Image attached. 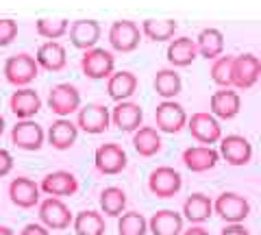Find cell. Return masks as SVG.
I'll list each match as a JSON object with an SVG mask.
<instances>
[{"label": "cell", "instance_id": "obj_1", "mask_svg": "<svg viewBox=\"0 0 261 235\" xmlns=\"http://www.w3.org/2000/svg\"><path fill=\"white\" fill-rule=\"evenodd\" d=\"M39 68L35 63V57H31L29 53L11 55L5 61V79L7 83H11L15 87H27L29 83L37 79Z\"/></svg>", "mask_w": 261, "mask_h": 235}, {"label": "cell", "instance_id": "obj_2", "mask_svg": "<svg viewBox=\"0 0 261 235\" xmlns=\"http://www.w3.org/2000/svg\"><path fill=\"white\" fill-rule=\"evenodd\" d=\"M214 214L226 224H242L250 216V202L238 192H222L214 200Z\"/></svg>", "mask_w": 261, "mask_h": 235}, {"label": "cell", "instance_id": "obj_3", "mask_svg": "<svg viewBox=\"0 0 261 235\" xmlns=\"http://www.w3.org/2000/svg\"><path fill=\"white\" fill-rule=\"evenodd\" d=\"M259 74H261L259 57H255L252 53H244V55L233 57L231 76H228L233 87H238V90H250V87L259 81Z\"/></svg>", "mask_w": 261, "mask_h": 235}, {"label": "cell", "instance_id": "obj_4", "mask_svg": "<svg viewBox=\"0 0 261 235\" xmlns=\"http://www.w3.org/2000/svg\"><path fill=\"white\" fill-rule=\"evenodd\" d=\"M72 212L61 198L48 196L39 200V224L46 226L48 231H63L72 224Z\"/></svg>", "mask_w": 261, "mask_h": 235}, {"label": "cell", "instance_id": "obj_5", "mask_svg": "<svg viewBox=\"0 0 261 235\" xmlns=\"http://www.w3.org/2000/svg\"><path fill=\"white\" fill-rule=\"evenodd\" d=\"M113 68H116V57L105 48H89L81 57V70L87 79H109L113 74Z\"/></svg>", "mask_w": 261, "mask_h": 235}, {"label": "cell", "instance_id": "obj_6", "mask_svg": "<svg viewBox=\"0 0 261 235\" xmlns=\"http://www.w3.org/2000/svg\"><path fill=\"white\" fill-rule=\"evenodd\" d=\"M183 188V176L170 166H159L148 174V190L157 198H172Z\"/></svg>", "mask_w": 261, "mask_h": 235}, {"label": "cell", "instance_id": "obj_7", "mask_svg": "<svg viewBox=\"0 0 261 235\" xmlns=\"http://www.w3.org/2000/svg\"><path fill=\"white\" fill-rule=\"evenodd\" d=\"M94 164H96V170L100 174H107V176H113V174H120L122 170L126 168L128 164V157L124 148L116 142H107V144H100L94 152Z\"/></svg>", "mask_w": 261, "mask_h": 235}, {"label": "cell", "instance_id": "obj_8", "mask_svg": "<svg viewBox=\"0 0 261 235\" xmlns=\"http://www.w3.org/2000/svg\"><path fill=\"white\" fill-rule=\"evenodd\" d=\"M48 107H50L55 116L68 118L81 109V92L76 90V85H72V83L55 85L50 94H48Z\"/></svg>", "mask_w": 261, "mask_h": 235}, {"label": "cell", "instance_id": "obj_9", "mask_svg": "<svg viewBox=\"0 0 261 235\" xmlns=\"http://www.w3.org/2000/svg\"><path fill=\"white\" fill-rule=\"evenodd\" d=\"M185 126L190 128V135L194 140L202 146H211L220 142V137H222V128H220L218 118H214L211 113H205V111H198L192 118H187Z\"/></svg>", "mask_w": 261, "mask_h": 235}, {"label": "cell", "instance_id": "obj_10", "mask_svg": "<svg viewBox=\"0 0 261 235\" xmlns=\"http://www.w3.org/2000/svg\"><path fill=\"white\" fill-rule=\"evenodd\" d=\"M111 124V116H109V109L100 102H89L85 107L79 109V116H76V128L85 131L89 135H100L109 128Z\"/></svg>", "mask_w": 261, "mask_h": 235}, {"label": "cell", "instance_id": "obj_11", "mask_svg": "<svg viewBox=\"0 0 261 235\" xmlns=\"http://www.w3.org/2000/svg\"><path fill=\"white\" fill-rule=\"evenodd\" d=\"M142 42V31L133 20H118L109 29V44L118 53L135 50Z\"/></svg>", "mask_w": 261, "mask_h": 235}, {"label": "cell", "instance_id": "obj_12", "mask_svg": "<svg viewBox=\"0 0 261 235\" xmlns=\"http://www.w3.org/2000/svg\"><path fill=\"white\" fill-rule=\"evenodd\" d=\"M154 122H157V131L178 133L187 124V113L181 102L163 100L157 105V109H154Z\"/></svg>", "mask_w": 261, "mask_h": 235}, {"label": "cell", "instance_id": "obj_13", "mask_svg": "<svg viewBox=\"0 0 261 235\" xmlns=\"http://www.w3.org/2000/svg\"><path fill=\"white\" fill-rule=\"evenodd\" d=\"M218 155L222 157L228 166H246V164H250V159H252V144L244 135L220 137Z\"/></svg>", "mask_w": 261, "mask_h": 235}, {"label": "cell", "instance_id": "obj_14", "mask_svg": "<svg viewBox=\"0 0 261 235\" xmlns=\"http://www.w3.org/2000/svg\"><path fill=\"white\" fill-rule=\"evenodd\" d=\"M44 140H46L44 128L37 122H33V120H20V122L11 128V144L18 146L20 150L35 152L44 146Z\"/></svg>", "mask_w": 261, "mask_h": 235}, {"label": "cell", "instance_id": "obj_15", "mask_svg": "<svg viewBox=\"0 0 261 235\" xmlns=\"http://www.w3.org/2000/svg\"><path fill=\"white\" fill-rule=\"evenodd\" d=\"M39 192H44L53 198L74 196L79 192V179L72 172H68V170H55V172H48L42 179Z\"/></svg>", "mask_w": 261, "mask_h": 235}, {"label": "cell", "instance_id": "obj_16", "mask_svg": "<svg viewBox=\"0 0 261 235\" xmlns=\"http://www.w3.org/2000/svg\"><path fill=\"white\" fill-rule=\"evenodd\" d=\"M109 116H111L113 126H118L120 131L130 133V131H137V128L142 126L144 111H142L140 105L133 102V100H122L109 111Z\"/></svg>", "mask_w": 261, "mask_h": 235}, {"label": "cell", "instance_id": "obj_17", "mask_svg": "<svg viewBox=\"0 0 261 235\" xmlns=\"http://www.w3.org/2000/svg\"><path fill=\"white\" fill-rule=\"evenodd\" d=\"M220 161V155L216 148L211 146H190V148L183 150V164L190 172H207V170H214Z\"/></svg>", "mask_w": 261, "mask_h": 235}, {"label": "cell", "instance_id": "obj_18", "mask_svg": "<svg viewBox=\"0 0 261 235\" xmlns=\"http://www.w3.org/2000/svg\"><path fill=\"white\" fill-rule=\"evenodd\" d=\"M209 107H211V116H214V118L233 120L240 113L242 98H240L238 92L231 90V87H222V90H218V92L211 94Z\"/></svg>", "mask_w": 261, "mask_h": 235}, {"label": "cell", "instance_id": "obj_19", "mask_svg": "<svg viewBox=\"0 0 261 235\" xmlns=\"http://www.w3.org/2000/svg\"><path fill=\"white\" fill-rule=\"evenodd\" d=\"M39 185L29 176H18L9 183V198L20 209H33L39 205Z\"/></svg>", "mask_w": 261, "mask_h": 235}, {"label": "cell", "instance_id": "obj_20", "mask_svg": "<svg viewBox=\"0 0 261 235\" xmlns=\"http://www.w3.org/2000/svg\"><path fill=\"white\" fill-rule=\"evenodd\" d=\"M9 109L13 111L15 118L31 120L39 109H42V98H39V94L35 90H31V87H20V90H15L11 94Z\"/></svg>", "mask_w": 261, "mask_h": 235}, {"label": "cell", "instance_id": "obj_21", "mask_svg": "<svg viewBox=\"0 0 261 235\" xmlns=\"http://www.w3.org/2000/svg\"><path fill=\"white\" fill-rule=\"evenodd\" d=\"M68 33L72 46L89 50V48H96L98 39H100V24L96 20H74L68 27Z\"/></svg>", "mask_w": 261, "mask_h": 235}, {"label": "cell", "instance_id": "obj_22", "mask_svg": "<svg viewBox=\"0 0 261 235\" xmlns=\"http://www.w3.org/2000/svg\"><path fill=\"white\" fill-rule=\"evenodd\" d=\"M214 216V200L207 194H190L183 202V220L192 222V224H202Z\"/></svg>", "mask_w": 261, "mask_h": 235}, {"label": "cell", "instance_id": "obj_23", "mask_svg": "<svg viewBox=\"0 0 261 235\" xmlns=\"http://www.w3.org/2000/svg\"><path fill=\"white\" fill-rule=\"evenodd\" d=\"M48 144L57 150H70L72 146L76 144V137H79V128L74 122H70L68 118H59L48 126Z\"/></svg>", "mask_w": 261, "mask_h": 235}, {"label": "cell", "instance_id": "obj_24", "mask_svg": "<svg viewBox=\"0 0 261 235\" xmlns=\"http://www.w3.org/2000/svg\"><path fill=\"white\" fill-rule=\"evenodd\" d=\"M183 216L172 209H161L152 214L148 220V233L152 235H181L183 233Z\"/></svg>", "mask_w": 261, "mask_h": 235}, {"label": "cell", "instance_id": "obj_25", "mask_svg": "<svg viewBox=\"0 0 261 235\" xmlns=\"http://www.w3.org/2000/svg\"><path fill=\"white\" fill-rule=\"evenodd\" d=\"M35 63L37 68H44L48 72H59L68 63V55H65V48L59 42H46L37 48Z\"/></svg>", "mask_w": 261, "mask_h": 235}, {"label": "cell", "instance_id": "obj_26", "mask_svg": "<svg viewBox=\"0 0 261 235\" xmlns=\"http://www.w3.org/2000/svg\"><path fill=\"white\" fill-rule=\"evenodd\" d=\"M135 92H137V76L133 72L120 70V72H113V74L107 79V94L116 102L128 100Z\"/></svg>", "mask_w": 261, "mask_h": 235}, {"label": "cell", "instance_id": "obj_27", "mask_svg": "<svg viewBox=\"0 0 261 235\" xmlns=\"http://www.w3.org/2000/svg\"><path fill=\"white\" fill-rule=\"evenodd\" d=\"M194 44H196V53H198L200 57H205V59H218L220 55L224 53V35H222V31H218V29H202L198 37L194 39Z\"/></svg>", "mask_w": 261, "mask_h": 235}, {"label": "cell", "instance_id": "obj_28", "mask_svg": "<svg viewBox=\"0 0 261 235\" xmlns=\"http://www.w3.org/2000/svg\"><path fill=\"white\" fill-rule=\"evenodd\" d=\"M168 61H170V66H174V68H185V66H190V63L198 57V53H196V44H194V39L192 37H187V35H181V37H176L170 42L168 46Z\"/></svg>", "mask_w": 261, "mask_h": 235}, {"label": "cell", "instance_id": "obj_29", "mask_svg": "<svg viewBox=\"0 0 261 235\" xmlns=\"http://www.w3.org/2000/svg\"><path fill=\"white\" fill-rule=\"evenodd\" d=\"M133 148L142 157H154L161 150V135L154 126H140L133 131Z\"/></svg>", "mask_w": 261, "mask_h": 235}, {"label": "cell", "instance_id": "obj_30", "mask_svg": "<svg viewBox=\"0 0 261 235\" xmlns=\"http://www.w3.org/2000/svg\"><path fill=\"white\" fill-rule=\"evenodd\" d=\"M154 92H157V96H161L163 100H174L178 92H181V76H178V72L172 70V68H163L159 70L157 74H154Z\"/></svg>", "mask_w": 261, "mask_h": 235}, {"label": "cell", "instance_id": "obj_31", "mask_svg": "<svg viewBox=\"0 0 261 235\" xmlns=\"http://www.w3.org/2000/svg\"><path fill=\"white\" fill-rule=\"evenodd\" d=\"M72 226H74L76 235H105V231H107L102 214L92 212V209L79 212L72 218Z\"/></svg>", "mask_w": 261, "mask_h": 235}, {"label": "cell", "instance_id": "obj_32", "mask_svg": "<svg viewBox=\"0 0 261 235\" xmlns=\"http://www.w3.org/2000/svg\"><path fill=\"white\" fill-rule=\"evenodd\" d=\"M126 209V192L122 188H116V185H111V188H105L100 192V212L109 218H118L124 214Z\"/></svg>", "mask_w": 261, "mask_h": 235}, {"label": "cell", "instance_id": "obj_33", "mask_svg": "<svg viewBox=\"0 0 261 235\" xmlns=\"http://www.w3.org/2000/svg\"><path fill=\"white\" fill-rule=\"evenodd\" d=\"M178 29L176 20H144L142 22V35L150 42H168L172 39Z\"/></svg>", "mask_w": 261, "mask_h": 235}, {"label": "cell", "instance_id": "obj_34", "mask_svg": "<svg viewBox=\"0 0 261 235\" xmlns=\"http://www.w3.org/2000/svg\"><path fill=\"white\" fill-rule=\"evenodd\" d=\"M118 233L120 235H146L148 220L140 212H124L118 216Z\"/></svg>", "mask_w": 261, "mask_h": 235}, {"label": "cell", "instance_id": "obj_35", "mask_svg": "<svg viewBox=\"0 0 261 235\" xmlns=\"http://www.w3.org/2000/svg\"><path fill=\"white\" fill-rule=\"evenodd\" d=\"M68 27H70V22L63 20V18H57V20L55 18H42V20L35 22L37 35L44 37V39H50V42L63 37L65 33H68Z\"/></svg>", "mask_w": 261, "mask_h": 235}, {"label": "cell", "instance_id": "obj_36", "mask_svg": "<svg viewBox=\"0 0 261 235\" xmlns=\"http://www.w3.org/2000/svg\"><path fill=\"white\" fill-rule=\"evenodd\" d=\"M231 61H233V55H220L218 59H214L211 63V79L214 83L220 87H231Z\"/></svg>", "mask_w": 261, "mask_h": 235}, {"label": "cell", "instance_id": "obj_37", "mask_svg": "<svg viewBox=\"0 0 261 235\" xmlns=\"http://www.w3.org/2000/svg\"><path fill=\"white\" fill-rule=\"evenodd\" d=\"M18 37V22L11 18H0V46H9Z\"/></svg>", "mask_w": 261, "mask_h": 235}, {"label": "cell", "instance_id": "obj_38", "mask_svg": "<svg viewBox=\"0 0 261 235\" xmlns=\"http://www.w3.org/2000/svg\"><path fill=\"white\" fill-rule=\"evenodd\" d=\"M13 170V157L7 148H0V179L7 176Z\"/></svg>", "mask_w": 261, "mask_h": 235}, {"label": "cell", "instance_id": "obj_39", "mask_svg": "<svg viewBox=\"0 0 261 235\" xmlns=\"http://www.w3.org/2000/svg\"><path fill=\"white\" fill-rule=\"evenodd\" d=\"M20 235H50V233H48V229H46V226H42V224L29 222V224L20 231Z\"/></svg>", "mask_w": 261, "mask_h": 235}, {"label": "cell", "instance_id": "obj_40", "mask_svg": "<svg viewBox=\"0 0 261 235\" xmlns=\"http://www.w3.org/2000/svg\"><path fill=\"white\" fill-rule=\"evenodd\" d=\"M220 235H250V231L244 224H226Z\"/></svg>", "mask_w": 261, "mask_h": 235}, {"label": "cell", "instance_id": "obj_41", "mask_svg": "<svg viewBox=\"0 0 261 235\" xmlns=\"http://www.w3.org/2000/svg\"><path fill=\"white\" fill-rule=\"evenodd\" d=\"M181 235H209V231L202 229V226H198V224H194V226H190L187 231H183Z\"/></svg>", "mask_w": 261, "mask_h": 235}, {"label": "cell", "instance_id": "obj_42", "mask_svg": "<svg viewBox=\"0 0 261 235\" xmlns=\"http://www.w3.org/2000/svg\"><path fill=\"white\" fill-rule=\"evenodd\" d=\"M0 235H15L9 226H5V224H0Z\"/></svg>", "mask_w": 261, "mask_h": 235}, {"label": "cell", "instance_id": "obj_43", "mask_svg": "<svg viewBox=\"0 0 261 235\" xmlns=\"http://www.w3.org/2000/svg\"><path fill=\"white\" fill-rule=\"evenodd\" d=\"M5 133V118H3V113H0V135Z\"/></svg>", "mask_w": 261, "mask_h": 235}]
</instances>
